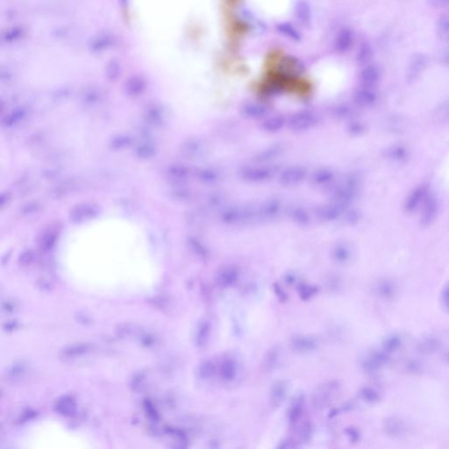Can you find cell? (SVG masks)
Wrapping results in <instances>:
<instances>
[{
	"mask_svg": "<svg viewBox=\"0 0 449 449\" xmlns=\"http://www.w3.org/2000/svg\"><path fill=\"white\" fill-rule=\"evenodd\" d=\"M388 355L384 350L375 351L369 354L363 362V368L368 373H374L378 370L388 360Z\"/></svg>",
	"mask_w": 449,
	"mask_h": 449,
	"instance_id": "277c9868",
	"label": "cell"
},
{
	"mask_svg": "<svg viewBox=\"0 0 449 449\" xmlns=\"http://www.w3.org/2000/svg\"><path fill=\"white\" fill-rule=\"evenodd\" d=\"M396 285L392 281L383 280L380 281L379 283L376 285V291L377 295L382 297L383 299H391L396 295Z\"/></svg>",
	"mask_w": 449,
	"mask_h": 449,
	"instance_id": "8fae6325",
	"label": "cell"
},
{
	"mask_svg": "<svg viewBox=\"0 0 449 449\" xmlns=\"http://www.w3.org/2000/svg\"><path fill=\"white\" fill-rule=\"evenodd\" d=\"M290 348L299 354H307L314 352L319 347V341L311 335H298L290 338Z\"/></svg>",
	"mask_w": 449,
	"mask_h": 449,
	"instance_id": "6da1fadb",
	"label": "cell"
},
{
	"mask_svg": "<svg viewBox=\"0 0 449 449\" xmlns=\"http://www.w3.org/2000/svg\"><path fill=\"white\" fill-rule=\"evenodd\" d=\"M441 303L444 309L449 313V283L444 286L441 292Z\"/></svg>",
	"mask_w": 449,
	"mask_h": 449,
	"instance_id": "603a6c76",
	"label": "cell"
},
{
	"mask_svg": "<svg viewBox=\"0 0 449 449\" xmlns=\"http://www.w3.org/2000/svg\"><path fill=\"white\" fill-rule=\"evenodd\" d=\"M440 347V342L438 339L429 338L419 345V351L422 354H432L437 351Z\"/></svg>",
	"mask_w": 449,
	"mask_h": 449,
	"instance_id": "e0dca14e",
	"label": "cell"
},
{
	"mask_svg": "<svg viewBox=\"0 0 449 449\" xmlns=\"http://www.w3.org/2000/svg\"><path fill=\"white\" fill-rule=\"evenodd\" d=\"M446 58H447V60L449 61V54L446 55Z\"/></svg>",
	"mask_w": 449,
	"mask_h": 449,
	"instance_id": "f1b7e54d",
	"label": "cell"
},
{
	"mask_svg": "<svg viewBox=\"0 0 449 449\" xmlns=\"http://www.w3.org/2000/svg\"><path fill=\"white\" fill-rule=\"evenodd\" d=\"M211 335V324L207 320H203L199 323V326L197 328L196 337L195 342L198 347H205L209 337Z\"/></svg>",
	"mask_w": 449,
	"mask_h": 449,
	"instance_id": "9c48e42d",
	"label": "cell"
},
{
	"mask_svg": "<svg viewBox=\"0 0 449 449\" xmlns=\"http://www.w3.org/2000/svg\"><path fill=\"white\" fill-rule=\"evenodd\" d=\"M338 384L336 382H327L322 385L319 386L315 391L313 398L314 404L317 408L326 406L331 401V398L337 392Z\"/></svg>",
	"mask_w": 449,
	"mask_h": 449,
	"instance_id": "7a4b0ae2",
	"label": "cell"
},
{
	"mask_svg": "<svg viewBox=\"0 0 449 449\" xmlns=\"http://www.w3.org/2000/svg\"><path fill=\"white\" fill-rule=\"evenodd\" d=\"M304 405H305V397L303 394H299L296 396L293 399L289 411H288V419L291 425L298 424L304 412Z\"/></svg>",
	"mask_w": 449,
	"mask_h": 449,
	"instance_id": "52a82bcc",
	"label": "cell"
},
{
	"mask_svg": "<svg viewBox=\"0 0 449 449\" xmlns=\"http://www.w3.org/2000/svg\"><path fill=\"white\" fill-rule=\"evenodd\" d=\"M289 386L286 381L279 380L272 384L269 392V403L273 408H278L285 400Z\"/></svg>",
	"mask_w": 449,
	"mask_h": 449,
	"instance_id": "3957f363",
	"label": "cell"
},
{
	"mask_svg": "<svg viewBox=\"0 0 449 449\" xmlns=\"http://www.w3.org/2000/svg\"><path fill=\"white\" fill-rule=\"evenodd\" d=\"M424 194H425V190H424L423 188H420L419 190H416V191L413 193V195L410 197L409 200L407 201L406 208L408 209V210H413V209L416 206L417 204L419 202L420 199H422Z\"/></svg>",
	"mask_w": 449,
	"mask_h": 449,
	"instance_id": "7402d4cb",
	"label": "cell"
},
{
	"mask_svg": "<svg viewBox=\"0 0 449 449\" xmlns=\"http://www.w3.org/2000/svg\"><path fill=\"white\" fill-rule=\"evenodd\" d=\"M360 395L364 401L370 403V404L377 403V402L379 401L380 398H381L379 392L371 387H363L360 392Z\"/></svg>",
	"mask_w": 449,
	"mask_h": 449,
	"instance_id": "ac0fdd59",
	"label": "cell"
},
{
	"mask_svg": "<svg viewBox=\"0 0 449 449\" xmlns=\"http://www.w3.org/2000/svg\"><path fill=\"white\" fill-rule=\"evenodd\" d=\"M88 347L86 345H77V346H72V347L67 348L64 350V356L65 358L72 359L73 357L79 356L82 354L85 353L87 351Z\"/></svg>",
	"mask_w": 449,
	"mask_h": 449,
	"instance_id": "44dd1931",
	"label": "cell"
},
{
	"mask_svg": "<svg viewBox=\"0 0 449 449\" xmlns=\"http://www.w3.org/2000/svg\"><path fill=\"white\" fill-rule=\"evenodd\" d=\"M439 116L440 117H448L449 116V102H446L444 106H442V108L439 110Z\"/></svg>",
	"mask_w": 449,
	"mask_h": 449,
	"instance_id": "d4e9b609",
	"label": "cell"
},
{
	"mask_svg": "<svg viewBox=\"0 0 449 449\" xmlns=\"http://www.w3.org/2000/svg\"><path fill=\"white\" fill-rule=\"evenodd\" d=\"M377 77H378V73L373 67L368 68L367 70H365L364 79H366L369 83H375L377 81Z\"/></svg>",
	"mask_w": 449,
	"mask_h": 449,
	"instance_id": "cb8c5ba5",
	"label": "cell"
},
{
	"mask_svg": "<svg viewBox=\"0 0 449 449\" xmlns=\"http://www.w3.org/2000/svg\"><path fill=\"white\" fill-rule=\"evenodd\" d=\"M216 373V366L211 361H205L199 364L197 374L199 379L209 380Z\"/></svg>",
	"mask_w": 449,
	"mask_h": 449,
	"instance_id": "7c38bea8",
	"label": "cell"
},
{
	"mask_svg": "<svg viewBox=\"0 0 449 449\" xmlns=\"http://www.w3.org/2000/svg\"><path fill=\"white\" fill-rule=\"evenodd\" d=\"M318 291V289L316 287L311 286L309 284H301L298 286V292H299V297L303 300H308L310 299L314 294H316Z\"/></svg>",
	"mask_w": 449,
	"mask_h": 449,
	"instance_id": "ffe728a7",
	"label": "cell"
},
{
	"mask_svg": "<svg viewBox=\"0 0 449 449\" xmlns=\"http://www.w3.org/2000/svg\"><path fill=\"white\" fill-rule=\"evenodd\" d=\"M55 410L62 415L70 416L74 413L75 410V402L73 401L72 398L69 397H64L57 402L55 404Z\"/></svg>",
	"mask_w": 449,
	"mask_h": 449,
	"instance_id": "5bb4252c",
	"label": "cell"
},
{
	"mask_svg": "<svg viewBox=\"0 0 449 449\" xmlns=\"http://www.w3.org/2000/svg\"><path fill=\"white\" fill-rule=\"evenodd\" d=\"M238 276L236 268H223L216 276V283L221 288H228L236 284L238 280Z\"/></svg>",
	"mask_w": 449,
	"mask_h": 449,
	"instance_id": "ba28073f",
	"label": "cell"
},
{
	"mask_svg": "<svg viewBox=\"0 0 449 449\" xmlns=\"http://www.w3.org/2000/svg\"><path fill=\"white\" fill-rule=\"evenodd\" d=\"M438 37L441 41L448 42L449 41V15H443L440 17L437 24Z\"/></svg>",
	"mask_w": 449,
	"mask_h": 449,
	"instance_id": "2e32d148",
	"label": "cell"
},
{
	"mask_svg": "<svg viewBox=\"0 0 449 449\" xmlns=\"http://www.w3.org/2000/svg\"><path fill=\"white\" fill-rule=\"evenodd\" d=\"M426 57L422 54H416L413 56L409 66V76L415 77L426 65Z\"/></svg>",
	"mask_w": 449,
	"mask_h": 449,
	"instance_id": "4fadbf2b",
	"label": "cell"
},
{
	"mask_svg": "<svg viewBox=\"0 0 449 449\" xmlns=\"http://www.w3.org/2000/svg\"><path fill=\"white\" fill-rule=\"evenodd\" d=\"M401 345V338L397 335H393L392 337L387 338L385 341L383 342V350L385 351L386 353H391L395 350L398 349V347Z\"/></svg>",
	"mask_w": 449,
	"mask_h": 449,
	"instance_id": "d6986e66",
	"label": "cell"
},
{
	"mask_svg": "<svg viewBox=\"0 0 449 449\" xmlns=\"http://www.w3.org/2000/svg\"><path fill=\"white\" fill-rule=\"evenodd\" d=\"M445 358H446V360H447V361H448L449 362V352L448 353L446 354V356H445Z\"/></svg>",
	"mask_w": 449,
	"mask_h": 449,
	"instance_id": "83f0119b",
	"label": "cell"
},
{
	"mask_svg": "<svg viewBox=\"0 0 449 449\" xmlns=\"http://www.w3.org/2000/svg\"><path fill=\"white\" fill-rule=\"evenodd\" d=\"M433 5L437 6H449V0H429Z\"/></svg>",
	"mask_w": 449,
	"mask_h": 449,
	"instance_id": "484cf974",
	"label": "cell"
},
{
	"mask_svg": "<svg viewBox=\"0 0 449 449\" xmlns=\"http://www.w3.org/2000/svg\"><path fill=\"white\" fill-rule=\"evenodd\" d=\"M280 360V349L278 347H274L268 350L263 358V369L265 371H272L278 366Z\"/></svg>",
	"mask_w": 449,
	"mask_h": 449,
	"instance_id": "30bf717a",
	"label": "cell"
},
{
	"mask_svg": "<svg viewBox=\"0 0 449 449\" xmlns=\"http://www.w3.org/2000/svg\"><path fill=\"white\" fill-rule=\"evenodd\" d=\"M238 371V366L235 359L226 357L222 360L219 368V374L221 379L225 382H232L236 379Z\"/></svg>",
	"mask_w": 449,
	"mask_h": 449,
	"instance_id": "8992f818",
	"label": "cell"
},
{
	"mask_svg": "<svg viewBox=\"0 0 449 449\" xmlns=\"http://www.w3.org/2000/svg\"><path fill=\"white\" fill-rule=\"evenodd\" d=\"M348 435H349V437L351 438V440H353V441H356L358 439V433L356 430H354V429H350L349 431H348Z\"/></svg>",
	"mask_w": 449,
	"mask_h": 449,
	"instance_id": "4316f807",
	"label": "cell"
},
{
	"mask_svg": "<svg viewBox=\"0 0 449 449\" xmlns=\"http://www.w3.org/2000/svg\"><path fill=\"white\" fill-rule=\"evenodd\" d=\"M383 431L387 436L392 438L401 437L406 431V425L401 419L392 417L383 423Z\"/></svg>",
	"mask_w": 449,
	"mask_h": 449,
	"instance_id": "5b68a950",
	"label": "cell"
},
{
	"mask_svg": "<svg viewBox=\"0 0 449 449\" xmlns=\"http://www.w3.org/2000/svg\"><path fill=\"white\" fill-rule=\"evenodd\" d=\"M436 213V202L433 198H429L425 202L424 210H423L422 223L424 225H429L432 220H434Z\"/></svg>",
	"mask_w": 449,
	"mask_h": 449,
	"instance_id": "9a60e30c",
	"label": "cell"
}]
</instances>
